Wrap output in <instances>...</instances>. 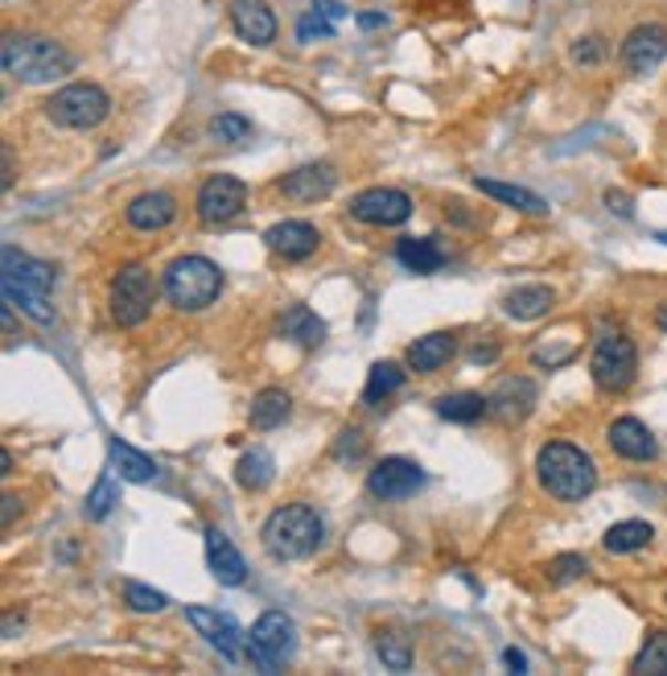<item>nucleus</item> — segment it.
<instances>
[{
	"instance_id": "2eb2a0df",
	"label": "nucleus",
	"mask_w": 667,
	"mask_h": 676,
	"mask_svg": "<svg viewBox=\"0 0 667 676\" xmlns=\"http://www.w3.org/2000/svg\"><path fill=\"white\" fill-rule=\"evenodd\" d=\"M605 438H610V450L626 458V462H655L659 458V441H655V433L638 417H618V421L610 425Z\"/></svg>"
},
{
	"instance_id": "aec40b11",
	"label": "nucleus",
	"mask_w": 667,
	"mask_h": 676,
	"mask_svg": "<svg viewBox=\"0 0 667 676\" xmlns=\"http://www.w3.org/2000/svg\"><path fill=\"white\" fill-rule=\"evenodd\" d=\"M342 17H351V9H346L342 0H313L310 9L297 17V25H293L297 42H301V46H310V42H326V37L338 33L334 25H338Z\"/></svg>"
},
{
	"instance_id": "de8ad7c7",
	"label": "nucleus",
	"mask_w": 667,
	"mask_h": 676,
	"mask_svg": "<svg viewBox=\"0 0 667 676\" xmlns=\"http://www.w3.org/2000/svg\"><path fill=\"white\" fill-rule=\"evenodd\" d=\"M13 186V149L4 144V190Z\"/></svg>"
},
{
	"instance_id": "f3484780",
	"label": "nucleus",
	"mask_w": 667,
	"mask_h": 676,
	"mask_svg": "<svg viewBox=\"0 0 667 676\" xmlns=\"http://www.w3.org/2000/svg\"><path fill=\"white\" fill-rule=\"evenodd\" d=\"M232 30L248 46H268L277 42V13L268 9V0H232Z\"/></svg>"
},
{
	"instance_id": "ddd939ff",
	"label": "nucleus",
	"mask_w": 667,
	"mask_h": 676,
	"mask_svg": "<svg viewBox=\"0 0 667 676\" xmlns=\"http://www.w3.org/2000/svg\"><path fill=\"white\" fill-rule=\"evenodd\" d=\"M531 409H536V384L524 376L498 379L491 396H486V417H495L503 425L524 421V417H531Z\"/></svg>"
},
{
	"instance_id": "423d86ee",
	"label": "nucleus",
	"mask_w": 667,
	"mask_h": 676,
	"mask_svg": "<svg viewBox=\"0 0 667 676\" xmlns=\"http://www.w3.org/2000/svg\"><path fill=\"white\" fill-rule=\"evenodd\" d=\"M108 92L99 87V83H71L63 92H54L46 99V116L54 120L58 128H95L108 120Z\"/></svg>"
},
{
	"instance_id": "473e14b6",
	"label": "nucleus",
	"mask_w": 667,
	"mask_h": 676,
	"mask_svg": "<svg viewBox=\"0 0 667 676\" xmlns=\"http://www.w3.org/2000/svg\"><path fill=\"white\" fill-rule=\"evenodd\" d=\"M235 479H239V487L265 491L272 483V458L265 450H248V454L235 462Z\"/></svg>"
},
{
	"instance_id": "f704fd0d",
	"label": "nucleus",
	"mask_w": 667,
	"mask_h": 676,
	"mask_svg": "<svg viewBox=\"0 0 667 676\" xmlns=\"http://www.w3.org/2000/svg\"><path fill=\"white\" fill-rule=\"evenodd\" d=\"M375 652H379V661L388 664V668H396V673H404V668L412 664V644L404 640L400 631H384V635H375Z\"/></svg>"
},
{
	"instance_id": "a211bd4d",
	"label": "nucleus",
	"mask_w": 667,
	"mask_h": 676,
	"mask_svg": "<svg viewBox=\"0 0 667 676\" xmlns=\"http://www.w3.org/2000/svg\"><path fill=\"white\" fill-rule=\"evenodd\" d=\"M268 248L272 253H280L284 260H305V256L318 253V227L305 219H280L272 223L265 232Z\"/></svg>"
},
{
	"instance_id": "7ed1b4c3",
	"label": "nucleus",
	"mask_w": 667,
	"mask_h": 676,
	"mask_svg": "<svg viewBox=\"0 0 667 676\" xmlns=\"http://www.w3.org/2000/svg\"><path fill=\"white\" fill-rule=\"evenodd\" d=\"M326 545V524L310 504L277 507L265 524V549L280 561H305Z\"/></svg>"
},
{
	"instance_id": "9b49d317",
	"label": "nucleus",
	"mask_w": 667,
	"mask_h": 676,
	"mask_svg": "<svg viewBox=\"0 0 667 676\" xmlns=\"http://www.w3.org/2000/svg\"><path fill=\"white\" fill-rule=\"evenodd\" d=\"M351 215L363 223H379V227H396L412 215V198L404 194V190H391V186H375V190H363L351 198Z\"/></svg>"
},
{
	"instance_id": "4be33fe9",
	"label": "nucleus",
	"mask_w": 667,
	"mask_h": 676,
	"mask_svg": "<svg viewBox=\"0 0 667 676\" xmlns=\"http://www.w3.org/2000/svg\"><path fill=\"white\" fill-rule=\"evenodd\" d=\"M173 215H177V203H173V194H165V190L137 194L125 211L128 227H137V232H161V227L173 223Z\"/></svg>"
},
{
	"instance_id": "7c9ffc66",
	"label": "nucleus",
	"mask_w": 667,
	"mask_h": 676,
	"mask_svg": "<svg viewBox=\"0 0 667 676\" xmlns=\"http://www.w3.org/2000/svg\"><path fill=\"white\" fill-rule=\"evenodd\" d=\"M486 412V396L478 393H450L437 400V417H445L450 425H474Z\"/></svg>"
},
{
	"instance_id": "49530a36",
	"label": "nucleus",
	"mask_w": 667,
	"mask_h": 676,
	"mask_svg": "<svg viewBox=\"0 0 667 676\" xmlns=\"http://www.w3.org/2000/svg\"><path fill=\"white\" fill-rule=\"evenodd\" d=\"M379 25H388V17H384V13H363V17H358V30L375 33Z\"/></svg>"
},
{
	"instance_id": "c9c22d12",
	"label": "nucleus",
	"mask_w": 667,
	"mask_h": 676,
	"mask_svg": "<svg viewBox=\"0 0 667 676\" xmlns=\"http://www.w3.org/2000/svg\"><path fill=\"white\" fill-rule=\"evenodd\" d=\"M4 301H13V305H21L30 318H37L42 326H50L54 322V310H50V301L42 298V293H33V289H21V285H4Z\"/></svg>"
},
{
	"instance_id": "a878e982",
	"label": "nucleus",
	"mask_w": 667,
	"mask_h": 676,
	"mask_svg": "<svg viewBox=\"0 0 667 676\" xmlns=\"http://www.w3.org/2000/svg\"><path fill=\"white\" fill-rule=\"evenodd\" d=\"M108 454H111V471L120 474V479H128V483H153L157 479V462L149 454H140L137 446L111 438Z\"/></svg>"
},
{
	"instance_id": "0eeeda50",
	"label": "nucleus",
	"mask_w": 667,
	"mask_h": 676,
	"mask_svg": "<svg viewBox=\"0 0 667 676\" xmlns=\"http://www.w3.org/2000/svg\"><path fill=\"white\" fill-rule=\"evenodd\" d=\"M157 298V281L153 272L140 265V260H128L116 281H111V322L116 326H140L149 310H153Z\"/></svg>"
},
{
	"instance_id": "9d476101",
	"label": "nucleus",
	"mask_w": 667,
	"mask_h": 676,
	"mask_svg": "<svg viewBox=\"0 0 667 676\" xmlns=\"http://www.w3.org/2000/svg\"><path fill=\"white\" fill-rule=\"evenodd\" d=\"M420 487H424V471H420L412 458H384L367 474V491H372L375 500H388V504L417 495Z\"/></svg>"
},
{
	"instance_id": "39448f33",
	"label": "nucleus",
	"mask_w": 667,
	"mask_h": 676,
	"mask_svg": "<svg viewBox=\"0 0 667 676\" xmlns=\"http://www.w3.org/2000/svg\"><path fill=\"white\" fill-rule=\"evenodd\" d=\"M297 652V627L284 611H265L248 631V661L260 673H284Z\"/></svg>"
},
{
	"instance_id": "b1692460",
	"label": "nucleus",
	"mask_w": 667,
	"mask_h": 676,
	"mask_svg": "<svg viewBox=\"0 0 667 676\" xmlns=\"http://www.w3.org/2000/svg\"><path fill=\"white\" fill-rule=\"evenodd\" d=\"M280 334H284V339H293L297 346L313 351V346L326 343V322L313 314L310 305H289V310L280 314Z\"/></svg>"
},
{
	"instance_id": "4468645a",
	"label": "nucleus",
	"mask_w": 667,
	"mask_h": 676,
	"mask_svg": "<svg viewBox=\"0 0 667 676\" xmlns=\"http://www.w3.org/2000/svg\"><path fill=\"white\" fill-rule=\"evenodd\" d=\"M667 58V30L664 25H635V30L626 33V42H622V66L631 71V75H647L655 66Z\"/></svg>"
},
{
	"instance_id": "cd10ccee",
	"label": "nucleus",
	"mask_w": 667,
	"mask_h": 676,
	"mask_svg": "<svg viewBox=\"0 0 667 676\" xmlns=\"http://www.w3.org/2000/svg\"><path fill=\"white\" fill-rule=\"evenodd\" d=\"M293 412V396L284 388H265V393L251 400V429H280Z\"/></svg>"
},
{
	"instance_id": "5701e85b",
	"label": "nucleus",
	"mask_w": 667,
	"mask_h": 676,
	"mask_svg": "<svg viewBox=\"0 0 667 676\" xmlns=\"http://www.w3.org/2000/svg\"><path fill=\"white\" fill-rule=\"evenodd\" d=\"M453 355H458V339H453L450 331H437L408 346V367L420 372V376H429V372H441Z\"/></svg>"
},
{
	"instance_id": "393cba45",
	"label": "nucleus",
	"mask_w": 667,
	"mask_h": 676,
	"mask_svg": "<svg viewBox=\"0 0 667 676\" xmlns=\"http://www.w3.org/2000/svg\"><path fill=\"white\" fill-rule=\"evenodd\" d=\"M474 190L498 198L503 206L524 211V215H548V203H544L540 194H531L528 186H512V182H498V178H474Z\"/></svg>"
},
{
	"instance_id": "e433bc0d",
	"label": "nucleus",
	"mask_w": 667,
	"mask_h": 676,
	"mask_svg": "<svg viewBox=\"0 0 667 676\" xmlns=\"http://www.w3.org/2000/svg\"><path fill=\"white\" fill-rule=\"evenodd\" d=\"M667 673V635H652L635 661V676H664Z\"/></svg>"
},
{
	"instance_id": "20e7f679",
	"label": "nucleus",
	"mask_w": 667,
	"mask_h": 676,
	"mask_svg": "<svg viewBox=\"0 0 667 676\" xmlns=\"http://www.w3.org/2000/svg\"><path fill=\"white\" fill-rule=\"evenodd\" d=\"M165 298L170 305L177 310H206V305H215L218 293H223V272H218L215 260H206V256H177L170 268H165Z\"/></svg>"
},
{
	"instance_id": "bb28decb",
	"label": "nucleus",
	"mask_w": 667,
	"mask_h": 676,
	"mask_svg": "<svg viewBox=\"0 0 667 676\" xmlns=\"http://www.w3.org/2000/svg\"><path fill=\"white\" fill-rule=\"evenodd\" d=\"M557 305V289H548V285H524V289H515L503 298V310L519 322H531V318H544L548 310Z\"/></svg>"
},
{
	"instance_id": "a18cd8bd",
	"label": "nucleus",
	"mask_w": 667,
	"mask_h": 676,
	"mask_svg": "<svg viewBox=\"0 0 667 676\" xmlns=\"http://www.w3.org/2000/svg\"><path fill=\"white\" fill-rule=\"evenodd\" d=\"M495 355H498V346L495 343H486V346H474V351H470V363H495Z\"/></svg>"
},
{
	"instance_id": "412c9836",
	"label": "nucleus",
	"mask_w": 667,
	"mask_h": 676,
	"mask_svg": "<svg viewBox=\"0 0 667 676\" xmlns=\"http://www.w3.org/2000/svg\"><path fill=\"white\" fill-rule=\"evenodd\" d=\"M206 566H211V573H215L223 586L248 582V561L239 557V549H235L218 528H206Z\"/></svg>"
},
{
	"instance_id": "2f4dec72",
	"label": "nucleus",
	"mask_w": 667,
	"mask_h": 676,
	"mask_svg": "<svg viewBox=\"0 0 667 676\" xmlns=\"http://www.w3.org/2000/svg\"><path fill=\"white\" fill-rule=\"evenodd\" d=\"M652 536H655L652 524H643V519H622V524H614V528L602 536V545L610 552H635V549H643V545H652Z\"/></svg>"
},
{
	"instance_id": "dca6fc26",
	"label": "nucleus",
	"mask_w": 667,
	"mask_h": 676,
	"mask_svg": "<svg viewBox=\"0 0 667 676\" xmlns=\"http://www.w3.org/2000/svg\"><path fill=\"white\" fill-rule=\"evenodd\" d=\"M186 619L194 623L202 640L211 647H218V656L227 661H239V623H235L227 611H211V607H190Z\"/></svg>"
},
{
	"instance_id": "3c124183",
	"label": "nucleus",
	"mask_w": 667,
	"mask_h": 676,
	"mask_svg": "<svg viewBox=\"0 0 667 676\" xmlns=\"http://www.w3.org/2000/svg\"><path fill=\"white\" fill-rule=\"evenodd\" d=\"M659 244H667V232H664V236H659Z\"/></svg>"
},
{
	"instance_id": "c85d7f7f",
	"label": "nucleus",
	"mask_w": 667,
	"mask_h": 676,
	"mask_svg": "<svg viewBox=\"0 0 667 676\" xmlns=\"http://www.w3.org/2000/svg\"><path fill=\"white\" fill-rule=\"evenodd\" d=\"M404 388V367L391 360H379L367 372V384H363V405H384L391 393H400Z\"/></svg>"
},
{
	"instance_id": "f8f14e48",
	"label": "nucleus",
	"mask_w": 667,
	"mask_h": 676,
	"mask_svg": "<svg viewBox=\"0 0 667 676\" xmlns=\"http://www.w3.org/2000/svg\"><path fill=\"white\" fill-rule=\"evenodd\" d=\"M334 186H338V173H334V165H326V161L297 165V170H289L277 182L280 194L293 198V203H322V198L334 194Z\"/></svg>"
},
{
	"instance_id": "f03ea898",
	"label": "nucleus",
	"mask_w": 667,
	"mask_h": 676,
	"mask_svg": "<svg viewBox=\"0 0 667 676\" xmlns=\"http://www.w3.org/2000/svg\"><path fill=\"white\" fill-rule=\"evenodd\" d=\"M536 479L560 504H581L598 487V466L573 441H548L536 454Z\"/></svg>"
},
{
	"instance_id": "09e8293b",
	"label": "nucleus",
	"mask_w": 667,
	"mask_h": 676,
	"mask_svg": "<svg viewBox=\"0 0 667 676\" xmlns=\"http://www.w3.org/2000/svg\"><path fill=\"white\" fill-rule=\"evenodd\" d=\"M17 516V504H13V495H4V524H13Z\"/></svg>"
},
{
	"instance_id": "c03bdc74",
	"label": "nucleus",
	"mask_w": 667,
	"mask_h": 676,
	"mask_svg": "<svg viewBox=\"0 0 667 676\" xmlns=\"http://www.w3.org/2000/svg\"><path fill=\"white\" fill-rule=\"evenodd\" d=\"M503 664H507L512 673H528V661H524V652H519V647H507V652H503Z\"/></svg>"
},
{
	"instance_id": "6e6552de",
	"label": "nucleus",
	"mask_w": 667,
	"mask_h": 676,
	"mask_svg": "<svg viewBox=\"0 0 667 676\" xmlns=\"http://www.w3.org/2000/svg\"><path fill=\"white\" fill-rule=\"evenodd\" d=\"M590 372H593V384L605 388V393L631 388V379H635V372H638V346L618 331L602 334V339L593 343Z\"/></svg>"
},
{
	"instance_id": "f257e3e1",
	"label": "nucleus",
	"mask_w": 667,
	"mask_h": 676,
	"mask_svg": "<svg viewBox=\"0 0 667 676\" xmlns=\"http://www.w3.org/2000/svg\"><path fill=\"white\" fill-rule=\"evenodd\" d=\"M0 58H4V71L21 83H54L75 71V54L46 33H4Z\"/></svg>"
},
{
	"instance_id": "72a5a7b5",
	"label": "nucleus",
	"mask_w": 667,
	"mask_h": 676,
	"mask_svg": "<svg viewBox=\"0 0 667 676\" xmlns=\"http://www.w3.org/2000/svg\"><path fill=\"white\" fill-rule=\"evenodd\" d=\"M251 132H256L251 120L248 116H239V111H223V116L211 120V137H215L218 144H248Z\"/></svg>"
},
{
	"instance_id": "c756f323",
	"label": "nucleus",
	"mask_w": 667,
	"mask_h": 676,
	"mask_svg": "<svg viewBox=\"0 0 667 676\" xmlns=\"http://www.w3.org/2000/svg\"><path fill=\"white\" fill-rule=\"evenodd\" d=\"M396 260L408 272H437V268L445 265V253L437 248L433 239H400L396 244Z\"/></svg>"
},
{
	"instance_id": "37998d69",
	"label": "nucleus",
	"mask_w": 667,
	"mask_h": 676,
	"mask_svg": "<svg viewBox=\"0 0 667 676\" xmlns=\"http://www.w3.org/2000/svg\"><path fill=\"white\" fill-rule=\"evenodd\" d=\"M605 206H610V211H618V215H631V211H635L631 198H626L622 190H610V194H605Z\"/></svg>"
},
{
	"instance_id": "8fccbe9b",
	"label": "nucleus",
	"mask_w": 667,
	"mask_h": 676,
	"mask_svg": "<svg viewBox=\"0 0 667 676\" xmlns=\"http://www.w3.org/2000/svg\"><path fill=\"white\" fill-rule=\"evenodd\" d=\"M655 326H659V331H667V301L659 305V310H655Z\"/></svg>"
},
{
	"instance_id": "4c0bfd02",
	"label": "nucleus",
	"mask_w": 667,
	"mask_h": 676,
	"mask_svg": "<svg viewBox=\"0 0 667 676\" xmlns=\"http://www.w3.org/2000/svg\"><path fill=\"white\" fill-rule=\"evenodd\" d=\"M125 602H128V611H137V614H157V611H165V607H170V598L161 594V590H153V586H140V582L125 586Z\"/></svg>"
},
{
	"instance_id": "a19ab883",
	"label": "nucleus",
	"mask_w": 667,
	"mask_h": 676,
	"mask_svg": "<svg viewBox=\"0 0 667 676\" xmlns=\"http://www.w3.org/2000/svg\"><path fill=\"white\" fill-rule=\"evenodd\" d=\"M569 54H573L577 66H598L602 63V42H598V37H581V42H573Z\"/></svg>"
},
{
	"instance_id": "58836bf2",
	"label": "nucleus",
	"mask_w": 667,
	"mask_h": 676,
	"mask_svg": "<svg viewBox=\"0 0 667 676\" xmlns=\"http://www.w3.org/2000/svg\"><path fill=\"white\" fill-rule=\"evenodd\" d=\"M116 479L111 474H104L99 483H95V491H92V500H87V516L92 519H108L111 516V504H116Z\"/></svg>"
},
{
	"instance_id": "ea45409f",
	"label": "nucleus",
	"mask_w": 667,
	"mask_h": 676,
	"mask_svg": "<svg viewBox=\"0 0 667 676\" xmlns=\"http://www.w3.org/2000/svg\"><path fill=\"white\" fill-rule=\"evenodd\" d=\"M585 569H590V566H585V557H577V552H564L557 566L548 569V578H552V582H569V578H581Z\"/></svg>"
},
{
	"instance_id": "1a4fd4ad",
	"label": "nucleus",
	"mask_w": 667,
	"mask_h": 676,
	"mask_svg": "<svg viewBox=\"0 0 667 676\" xmlns=\"http://www.w3.org/2000/svg\"><path fill=\"white\" fill-rule=\"evenodd\" d=\"M248 206V186L232 178V173H215L198 186V219L206 227H218V223H232L239 211Z\"/></svg>"
},
{
	"instance_id": "79ce46f5",
	"label": "nucleus",
	"mask_w": 667,
	"mask_h": 676,
	"mask_svg": "<svg viewBox=\"0 0 667 676\" xmlns=\"http://www.w3.org/2000/svg\"><path fill=\"white\" fill-rule=\"evenodd\" d=\"M363 446H367L363 433H342L338 446H334V458H338V462H355V454L363 450Z\"/></svg>"
},
{
	"instance_id": "6ab92c4d",
	"label": "nucleus",
	"mask_w": 667,
	"mask_h": 676,
	"mask_svg": "<svg viewBox=\"0 0 667 676\" xmlns=\"http://www.w3.org/2000/svg\"><path fill=\"white\" fill-rule=\"evenodd\" d=\"M58 281V268L46 265V260H33V256L17 253V248H4V285H21V289H33L50 298V289Z\"/></svg>"
}]
</instances>
